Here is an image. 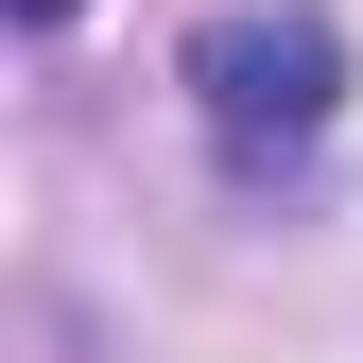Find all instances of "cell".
I'll return each mask as SVG.
<instances>
[{
	"mask_svg": "<svg viewBox=\"0 0 363 363\" xmlns=\"http://www.w3.org/2000/svg\"><path fill=\"white\" fill-rule=\"evenodd\" d=\"M191 104H208V139L242 156V173H277V156L329 139V104H346V35L311 18V0H242V18L191 35Z\"/></svg>",
	"mask_w": 363,
	"mask_h": 363,
	"instance_id": "cell-1",
	"label": "cell"
},
{
	"mask_svg": "<svg viewBox=\"0 0 363 363\" xmlns=\"http://www.w3.org/2000/svg\"><path fill=\"white\" fill-rule=\"evenodd\" d=\"M18 18H69V0H18Z\"/></svg>",
	"mask_w": 363,
	"mask_h": 363,
	"instance_id": "cell-2",
	"label": "cell"
}]
</instances>
